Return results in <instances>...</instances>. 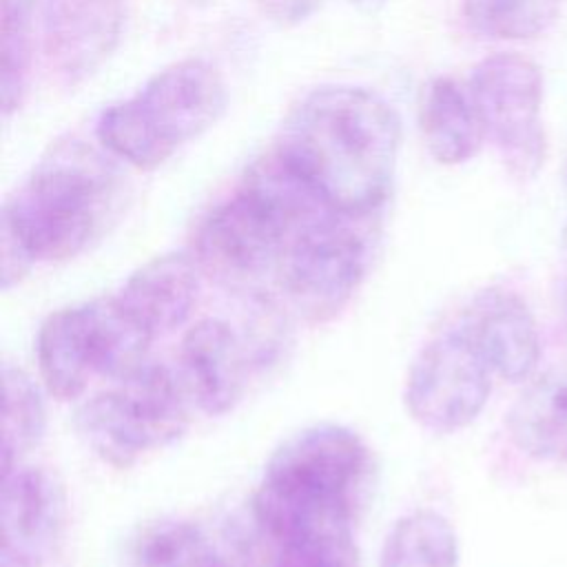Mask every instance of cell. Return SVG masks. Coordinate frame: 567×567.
<instances>
[{
	"label": "cell",
	"instance_id": "obj_1",
	"mask_svg": "<svg viewBox=\"0 0 567 567\" xmlns=\"http://www.w3.org/2000/svg\"><path fill=\"white\" fill-rule=\"evenodd\" d=\"M399 144V115L381 95L330 84L286 115L275 155L326 208L377 213L392 188Z\"/></svg>",
	"mask_w": 567,
	"mask_h": 567
},
{
	"label": "cell",
	"instance_id": "obj_2",
	"mask_svg": "<svg viewBox=\"0 0 567 567\" xmlns=\"http://www.w3.org/2000/svg\"><path fill=\"white\" fill-rule=\"evenodd\" d=\"M120 195L113 166L73 142L55 146L2 206L0 233L29 257L66 261L102 235Z\"/></svg>",
	"mask_w": 567,
	"mask_h": 567
},
{
	"label": "cell",
	"instance_id": "obj_3",
	"mask_svg": "<svg viewBox=\"0 0 567 567\" xmlns=\"http://www.w3.org/2000/svg\"><path fill=\"white\" fill-rule=\"evenodd\" d=\"M326 210L272 151L202 219L190 255L219 281H246L281 261L292 237Z\"/></svg>",
	"mask_w": 567,
	"mask_h": 567
},
{
	"label": "cell",
	"instance_id": "obj_4",
	"mask_svg": "<svg viewBox=\"0 0 567 567\" xmlns=\"http://www.w3.org/2000/svg\"><path fill=\"white\" fill-rule=\"evenodd\" d=\"M226 102L221 73L202 58H186L151 75L135 95L104 109L95 135L109 155L153 171L206 133L224 115Z\"/></svg>",
	"mask_w": 567,
	"mask_h": 567
},
{
	"label": "cell",
	"instance_id": "obj_5",
	"mask_svg": "<svg viewBox=\"0 0 567 567\" xmlns=\"http://www.w3.org/2000/svg\"><path fill=\"white\" fill-rule=\"evenodd\" d=\"M190 403L179 374L146 361L86 399L75 423L97 458L126 470L186 432Z\"/></svg>",
	"mask_w": 567,
	"mask_h": 567
},
{
	"label": "cell",
	"instance_id": "obj_6",
	"mask_svg": "<svg viewBox=\"0 0 567 567\" xmlns=\"http://www.w3.org/2000/svg\"><path fill=\"white\" fill-rule=\"evenodd\" d=\"M379 239L377 213L326 210L303 226L281 259L284 288L312 323L330 321L354 297Z\"/></svg>",
	"mask_w": 567,
	"mask_h": 567
},
{
	"label": "cell",
	"instance_id": "obj_7",
	"mask_svg": "<svg viewBox=\"0 0 567 567\" xmlns=\"http://www.w3.org/2000/svg\"><path fill=\"white\" fill-rule=\"evenodd\" d=\"M370 470V450L357 432L317 423L288 436L270 454L257 492L288 503L341 507L357 516Z\"/></svg>",
	"mask_w": 567,
	"mask_h": 567
},
{
	"label": "cell",
	"instance_id": "obj_8",
	"mask_svg": "<svg viewBox=\"0 0 567 567\" xmlns=\"http://www.w3.org/2000/svg\"><path fill=\"white\" fill-rule=\"evenodd\" d=\"M467 91L507 173L534 179L547 159L540 66L514 51L494 53L472 69Z\"/></svg>",
	"mask_w": 567,
	"mask_h": 567
},
{
	"label": "cell",
	"instance_id": "obj_9",
	"mask_svg": "<svg viewBox=\"0 0 567 567\" xmlns=\"http://www.w3.org/2000/svg\"><path fill=\"white\" fill-rule=\"evenodd\" d=\"M492 370L465 332L454 326L432 337L412 359L403 403L414 423L450 434L467 427L487 405Z\"/></svg>",
	"mask_w": 567,
	"mask_h": 567
},
{
	"label": "cell",
	"instance_id": "obj_10",
	"mask_svg": "<svg viewBox=\"0 0 567 567\" xmlns=\"http://www.w3.org/2000/svg\"><path fill=\"white\" fill-rule=\"evenodd\" d=\"M2 567H38L53 556L66 527V494L42 467L2 472Z\"/></svg>",
	"mask_w": 567,
	"mask_h": 567
},
{
	"label": "cell",
	"instance_id": "obj_11",
	"mask_svg": "<svg viewBox=\"0 0 567 567\" xmlns=\"http://www.w3.org/2000/svg\"><path fill=\"white\" fill-rule=\"evenodd\" d=\"M458 328L494 377L518 383L534 374L540 359V334L529 306L514 290L494 286L474 295Z\"/></svg>",
	"mask_w": 567,
	"mask_h": 567
},
{
	"label": "cell",
	"instance_id": "obj_12",
	"mask_svg": "<svg viewBox=\"0 0 567 567\" xmlns=\"http://www.w3.org/2000/svg\"><path fill=\"white\" fill-rule=\"evenodd\" d=\"M179 379L204 414L221 416L244 396L248 350L230 323L208 317L186 330L179 343Z\"/></svg>",
	"mask_w": 567,
	"mask_h": 567
},
{
	"label": "cell",
	"instance_id": "obj_13",
	"mask_svg": "<svg viewBox=\"0 0 567 567\" xmlns=\"http://www.w3.org/2000/svg\"><path fill=\"white\" fill-rule=\"evenodd\" d=\"M199 272L193 255L164 252L133 270L117 297L157 337L190 317L199 292Z\"/></svg>",
	"mask_w": 567,
	"mask_h": 567
},
{
	"label": "cell",
	"instance_id": "obj_14",
	"mask_svg": "<svg viewBox=\"0 0 567 567\" xmlns=\"http://www.w3.org/2000/svg\"><path fill=\"white\" fill-rule=\"evenodd\" d=\"M135 567H250L239 538L184 518L146 525L133 540Z\"/></svg>",
	"mask_w": 567,
	"mask_h": 567
},
{
	"label": "cell",
	"instance_id": "obj_15",
	"mask_svg": "<svg viewBox=\"0 0 567 567\" xmlns=\"http://www.w3.org/2000/svg\"><path fill=\"white\" fill-rule=\"evenodd\" d=\"M512 443L536 461H567V372L534 377L507 412Z\"/></svg>",
	"mask_w": 567,
	"mask_h": 567
},
{
	"label": "cell",
	"instance_id": "obj_16",
	"mask_svg": "<svg viewBox=\"0 0 567 567\" xmlns=\"http://www.w3.org/2000/svg\"><path fill=\"white\" fill-rule=\"evenodd\" d=\"M89 361L95 377L122 379L144 365L151 341L148 328L120 301V297H97L78 303Z\"/></svg>",
	"mask_w": 567,
	"mask_h": 567
},
{
	"label": "cell",
	"instance_id": "obj_17",
	"mask_svg": "<svg viewBox=\"0 0 567 567\" xmlns=\"http://www.w3.org/2000/svg\"><path fill=\"white\" fill-rule=\"evenodd\" d=\"M120 31L115 0H58L49 16V51L69 78L109 55Z\"/></svg>",
	"mask_w": 567,
	"mask_h": 567
},
{
	"label": "cell",
	"instance_id": "obj_18",
	"mask_svg": "<svg viewBox=\"0 0 567 567\" xmlns=\"http://www.w3.org/2000/svg\"><path fill=\"white\" fill-rule=\"evenodd\" d=\"M419 124L427 153L445 166L470 162L485 140L470 91L443 75L427 84Z\"/></svg>",
	"mask_w": 567,
	"mask_h": 567
},
{
	"label": "cell",
	"instance_id": "obj_19",
	"mask_svg": "<svg viewBox=\"0 0 567 567\" xmlns=\"http://www.w3.org/2000/svg\"><path fill=\"white\" fill-rule=\"evenodd\" d=\"M35 359L40 379L58 401L78 399L95 377L84 332L80 306H66L51 312L35 337Z\"/></svg>",
	"mask_w": 567,
	"mask_h": 567
},
{
	"label": "cell",
	"instance_id": "obj_20",
	"mask_svg": "<svg viewBox=\"0 0 567 567\" xmlns=\"http://www.w3.org/2000/svg\"><path fill=\"white\" fill-rule=\"evenodd\" d=\"M461 549L454 525L436 509H412L385 534L379 567H458Z\"/></svg>",
	"mask_w": 567,
	"mask_h": 567
},
{
	"label": "cell",
	"instance_id": "obj_21",
	"mask_svg": "<svg viewBox=\"0 0 567 567\" xmlns=\"http://www.w3.org/2000/svg\"><path fill=\"white\" fill-rule=\"evenodd\" d=\"M4 405H2V472L20 465L42 439L47 427L44 401L33 379L16 365H2Z\"/></svg>",
	"mask_w": 567,
	"mask_h": 567
},
{
	"label": "cell",
	"instance_id": "obj_22",
	"mask_svg": "<svg viewBox=\"0 0 567 567\" xmlns=\"http://www.w3.org/2000/svg\"><path fill=\"white\" fill-rule=\"evenodd\" d=\"M270 567H361L352 525H312L272 540Z\"/></svg>",
	"mask_w": 567,
	"mask_h": 567
},
{
	"label": "cell",
	"instance_id": "obj_23",
	"mask_svg": "<svg viewBox=\"0 0 567 567\" xmlns=\"http://www.w3.org/2000/svg\"><path fill=\"white\" fill-rule=\"evenodd\" d=\"M560 0H463L467 27L489 40H529L545 33Z\"/></svg>",
	"mask_w": 567,
	"mask_h": 567
},
{
	"label": "cell",
	"instance_id": "obj_24",
	"mask_svg": "<svg viewBox=\"0 0 567 567\" xmlns=\"http://www.w3.org/2000/svg\"><path fill=\"white\" fill-rule=\"evenodd\" d=\"M2 113L20 109L33 62V13L29 0H2Z\"/></svg>",
	"mask_w": 567,
	"mask_h": 567
},
{
	"label": "cell",
	"instance_id": "obj_25",
	"mask_svg": "<svg viewBox=\"0 0 567 567\" xmlns=\"http://www.w3.org/2000/svg\"><path fill=\"white\" fill-rule=\"evenodd\" d=\"M266 16L277 20L279 24H295L308 18L319 0H255Z\"/></svg>",
	"mask_w": 567,
	"mask_h": 567
},
{
	"label": "cell",
	"instance_id": "obj_26",
	"mask_svg": "<svg viewBox=\"0 0 567 567\" xmlns=\"http://www.w3.org/2000/svg\"><path fill=\"white\" fill-rule=\"evenodd\" d=\"M560 306H563V319H565V326H567V281H565V288H563V301H560Z\"/></svg>",
	"mask_w": 567,
	"mask_h": 567
},
{
	"label": "cell",
	"instance_id": "obj_27",
	"mask_svg": "<svg viewBox=\"0 0 567 567\" xmlns=\"http://www.w3.org/2000/svg\"><path fill=\"white\" fill-rule=\"evenodd\" d=\"M184 2H188L193 7H206V4H213L215 0H184Z\"/></svg>",
	"mask_w": 567,
	"mask_h": 567
}]
</instances>
